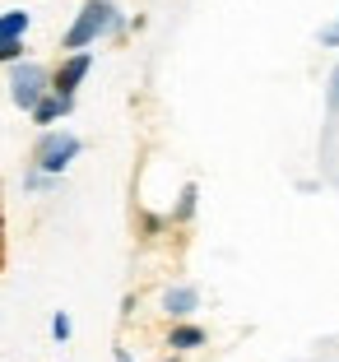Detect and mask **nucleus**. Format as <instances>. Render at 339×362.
Instances as JSON below:
<instances>
[{"label":"nucleus","mask_w":339,"mask_h":362,"mask_svg":"<svg viewBox=\"0 0 339 362\" xmlns=\"http://www.w3.org/2000/svg\"><path fill=\"white\" fill-rule=\"evenodd\" d=\"M126 33V14L117 0H84L79 14L70 19V28L61 33V52H88L103 37H121Z\"/></svg>","instance_id":"1"},{"label":"nucleus","mask_w":339,"mask_h":362,"mask_svg":"<svg viewBox=\"0 0 339 362\" xmlns=\"http://www.w3.org/2000/svg\"><path fill=\"white\" fill-rule=\"evenodd\" d=\"M79 153H84V139L74 135V130L47 126L42 135H38V144H33V168L52 172V177H65V168H70Z\"/></svg>","instance_id":"2"},{"label":"nucleus","mask_w":339,"mask_h":362,"mask_svg":"<svg viewBox=\"0 0 339 362\" xmlns=\"http://www.w3.org/2000/svg\"><path fill=\"white\" fill-rule=\"evenodd\" d=\"M47 93H52V70H47L42 61H28V56H23V61L10 65V103L19 107V112H33Z\"/></svg>","instance_id":"3"},{"label":"nucleus","mask_w":339,"mask_h":362,"mask_svg":"<svg viewBox=\"0 0 339 362\" xmlns=\"http://www.w3.org/2000/svg\"><path fill=\"white\" fill-rule=\"evenodd\" d=\"M88 70H93V52H65L61 65L52 70V88L56 93H74L88 79Z\"/></svg>","instance_id":"4"},{"label":"nucleus","mask_w":339,"mask_h":362,"mask_svg":"<svg viewBox=\"0 0 339 362\" xmlns=\"http://www.w3.org/2000/svg\"><path fill=\"white\" fill-rule=\"evenodd\" d=\"M195 307H200V288H191V284H177L163 293V316L168 320H191Z\"/></svg>","instance_id":"5"},{"label":"nucleus","mask_w":339,"mask_h":362,"mask_svg":"<svg viewBox=\"0 0 339 362\" xmlns=\"http://www.w3.org/2000/svg\"><path fill=\"white\" fill-rule=\"evenodd\" d=\"M70 112H74V93H56V88H52L28 117H33V126H56V121H65Z\"/></svg>","instance_id":"6"},{"label":"nucleus","mask_w":339,"mask_h":362,"mask_svg":"<svg viewBox=\"0 0 339 362\" xmlns=\"http://www.w3.org/2000/svg\"><path fill=\"white\" fill-rule=\"evenodd\" d=\"M339 144V65L326 79V139H321V153H330Z\"/></svg>","instance_id":"7"},{"label":"nucleus","mask_w":339,"mask_h":362,"mask_svg":"<svg viewBox=\"0 0 339 362\" xmlns=\"http://www.w3.org/2000/svg\"><path fill=\"white\" fill-rule=\"evenodd\" d=\"M205 344V330L195 325V320H172V330H168V349L172 353H191Z\"/></svg>","instance_id":"8"},{"label":"nucleus","mask_w":339,"mask_h":362,"mask_svg":"<svg viewBox=\"0 0 339 362\" xmlns=\"http://www.w3.org/2000/svg\"><path fill=\"white\" fill-rule=\"evenodd\" d=\"M195 204H200V186H195V181H186V186H181V195H177V204H172V228H186L195 218Z\"/></svg>","instance_id":"9"},{"label":"nucleus","mask_w":339,"mask_h":362,"mask_svg":"<svg viewBox=\"0 0 339 362\" xmlns=\"http://www.w3.org/2000/svg\"><path fill=\"white\" fill-rule=\"evenodd\" d=\"M33 14L28 10H5L0 14V42H14V37H28Z\"/></svg>","instance_id":"10"},{"label":"nucleus","mask_w":339,"mask_h":362,"mask_svg":"<svg viewBox=\"0 0 339 362\" xmlns=\"http://www.w3.org/2000/svg\"><path fill=\"white\" fill-rule=\"evenodd\" d=\"M61 177H52V172H42V168H28L23 172V191H52Z\"/></svg>","instance_id":"11"},{"label":"nucleus","mask_w":339,"mask_h":362,"mask_svg":"<svg viewBox=\"0 0 339 362\" xmlns=\"http://www.w3.org/2000/svg\"><path fill=\"white\" fill-rule=\"evenodd\" d=\"M70 334H74V320L65 316V311H56V316H52V339H56V344H65Z\"/></svg>","instance_id":"12"},{"label":"nucleus","mask_w":339,"mask_h":362,"mask_svg":"<svg viewBox=\"0 0 339 362\" xmlns=\"http://www.w3.org/2000/svg\"><path fill=\"white\" fill-rule=\"evenodd\" d=\"M23 37H14V42H0V65H14V61H23Z\"/></svg>","instance_id":"13"},{"label":"nucleus","mask_w":339,"mask_h":362,"mask_svg":"<svg viewBox=\"0 0 339 362\" xmlns=\"http://www.w3.org/2000/svg\"><path fill=\"white\" fill-rule=\"evenodd\" d=\"M316 42L326 47V52H339V19H335V23H326V28L316 33Z\"/></svg>","instance_id":"14"},{"label":"nucleus","mask_w":339,"mask_h":362,"mask_svg":"<svg viewBox=\"0 0 339 362\" xmlns=\"http://www.w3.org/2000/svg\"><path fill=\"white\" fill-rule=\"evenodd\" d=\"M139 228L154 237V233H163V228H172V218H163V214H139Z\"/></svg>","instance_id":"15"},{"label":"nucleus","mask_w":339,"mask_h":362,"mask_svg":"<svg viewBox=\"0 0 339 362\" xmlns=\"http://www.w3.org/2000/svg\"><path fill=\"white\" fill-rule=\"evenodd\" d=\"M117 362H135V358H130V353H126V349H117Z\"/></svg>","instance_id":"16"},{"label":"nucleus","mask_w":339,"mask_h":362,"mask_svg":"<svg viewBox=\"0 0 339 362\" xmlns=\"http://www.w3.org/2000/svg\"><path fill=\"white\" fill-rule=\"evenodd\" d=\"M163 362H181V353H168V358H163Z\"/></svg>","instance_id":"17"}]
</instances>
